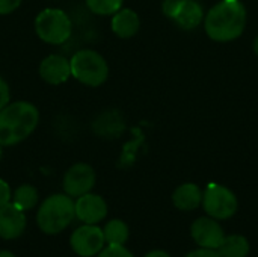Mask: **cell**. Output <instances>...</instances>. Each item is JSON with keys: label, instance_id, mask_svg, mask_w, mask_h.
I'll return each mask as SVG.
<instances>
[{"label": "cell", "instance_id": "6da1fadb", "mask_svg": "<svg viewBox=\"0 0 258 257\" xmlns=\"http://www.w3.org/2000/svg\"><path fill=\"white\" fill-rule=\"evenodd\" d=\"M39 123V112L29 101H12L0 109V145H15L29 138Z\"/></svg>", "mask_w": 258, "mask_h": 257}, {"label": "cell", "instance_id": "7a4b0ae2", "mask_svg": "<svg viewBox=\"0 0 258 257\" xmlns=\"http://www.w3.org/2000/svg\"><path fill=\"white\" fill-rule=\"evenodd\" d=\"M246 26V9L239 0H222L206 15L207 35L219 42L239 38Z\"/></svg>", "mask_w": 258, "mask_h": 257}, {"label": "cell", "instance_id": "3957f363", "mask_svg": "<svg viewBox=\"0 0 258 257\" xmlns=\"http://www.w3.org/2000/svg\"><path fill=\"white\" fill-rule=\"evenodd\" d=\"M76 217L74 201L70 195L54 194L42 201L36 214L39 229L47 235H56L65 230Z\"/></svg>", "mask_w": 258, "mask_h": 257}, {"label": "cell", "instance_id": "277c9868", "mask_svg": "<svg viewBox=\"0 0 258 257\" xmlns=\"http://www.w3.org/2000/svg\"><path fill=\"white\" fill-rule=\"evenodd\" d=\"M71 76L86 86H100L109 77V65L106 59L95 50H79L71 59Z\"/></svg>", "mask_w": 258, "mask_h": 257}, {"label": "cell", "instance_id": "5b68a950", "mask_svg": "<svg viewBox=\"0 0 258 257\" xmlns=\"http://www.w3.org/2000/svg\"><path fill=\"white\" fill-rule=\"evenodd\" d=\"M36 35L47 44H62L73 33V24L70 17L56 8H47L38 14L35 18Z\"/></svg>", "mask_w": 258, "mask_h": 257}, {"label": "cell", "instance_id": "8992f818", "mask_svg": "<svg viewBox=\"0 0 258 257\" xmlns=\"http://www.w3.org/2000/svg\"><path fill=\"white\" fill-rule=\"evenodd\" d=\"M203 208L206 214L215 220H228L237 212V197L222 185L212 183L203 194Z\"/></svg>", "mask_w": 258, "mask_h": 257}, {"label": "cell", "instance_id": "52a82bcc", "mask_svg": "<svg viewBox=\"0 0 258 257\" xmlns=\"http://www.w3.org/2000/svg\"><path fill=\"white\" fill-rule=\"evenodd\" d=\"M162 8L168 18L174 20L181 29L186 30L200 26L204 17L203 6L195 0H165Z\"/></svg>", "mask_w": 258, "mask_h": 257}, {"label": "cell", "instance_id": "ba28073f", "mask_svg": "<svg viewBox=\"0 0 258 257\" xmlns=\"http://www.w3.org/2000/svg\"><path fill=\"white\" fill-rule=\"evenodd\" d=\"M95 171L91 165L79 162L68 168V171L63 176V191L67 195L73 197H82L88 194L94 185H95Z\"/></svg>", "mask_w": 258, "mask_h": 257}, {"label": "cell", "instance_id": "9c48e42d", "mask_svg": "<svg viewBox=\"0 0 258 257\" xmlns=\"http://www.w3.org/2000/svg\"><path fill=\"white\" fill-rule=\"evenodd\" d=\"M104 233L100 227L94 224H86L71 235V247L73 250L82 257H92L98 254L104 247Z\"/></svg>", "mask_w": 258, "mask_h": 257}, {"label": "cell", "instance_id": "30bf717a", "mask_svg": "<svg viewBox=\"0 0 258 257\" xmlns=\"http://www.w3.org/2000/svg\"><path fill=\"white\" fill-rule=\"evenodd\" d=\"M190 236L198 247L212 250H218L225 239L224 229L221 227L218 220L212 217H201L195 220L190 227Z\"/></svg>", "mask_w": 258, "mask_h": 257}, {"label": "cell", "instance_id": "8fae6325", "mask_svg": "<svg viewBox=\"0 0 258 257\" xmlns=\"http://www.w3.org/2000/svg\"><path fill=\"white\" fill-rule=\"evenodd\" d=\"M76 217L85 224H97L107 215L106 201L97 194H85L74 203Z\"/></svg>", "mask_w": 258, "mask_h": 257}, {"label": "cell", "instance_id": "7c38bea8", "mask_svg": "<svg viewBox=\"0 0 258 257\" xmlns=\"http://www.w3.org/2000/svg\"><path fill=\"white\" fill-rule=\"evenodd\" d=\"M26 229V217L21 209L14 203H8L0 208V238L17 239Z\"/></svg>", "mask_w": 258, "mask_h": 257}, {"label": "cell", "instance_id": "4fadbf2b", "mask_svg": "<svg viewBox=\"0 0 258 257\" xmlns=\"http://www.w3.org/2000/svg\"><path fill=\"white\" fill-rule=\"evenodd\" d=\"M39 76L50 85L65 83L71 76L70 61L60 55H48L39 65Z\"/></svg>", "mask_w": 258, "mask_h": 257}, {"label": "cell", "instance_id": "5bb4252c", "mask_svg": "<svg viewBox=\"0 0 258 257\" xmlns=\"http://www.w3.org/2000/svg\"><path fill=\"white\" fill-rule=\"evenodd\" d=\"M141 26V20L133 9H119L113 14L112 18V30L119 38H132L138 33Z\"/></svg>", "mask_w": 258, "mask_h": 257}, {"label": "cell", "instance_id": "9a60e30c", "mask_svg": "<svg viewBox=\"0 0 258 257\" xmlns=\"http://www.w3.org/2000/svg\"><path fill=\"white\" fill-rule=\"evenodd\" d=\"M172 203L180 211H195L203 203V192L195 183H184L172 194Z\"/></svg>", "mask_w": 258, "mask_h": 257}, {"label": "cell", "instance_id": "2e32d148", "mask_svg": "<svg viewBox=\"0 0 258 257\" xmlns=\"http://www.w3.org/2000/svg\"><path fill=\"white\" fill-rule=\"evenodd\" d=\"M249 248V242L245 236L230 235L225 236L224 242L218 248V253L221 257H248Z\"/></svg>", "mask_w": 258, "mask_h": 257}, {"label": "cell", "instance_id": "e0dca14e", "mask_svg": "<svg viewBox=\"0 0 258 257\" xmlns=\"http://www.w3.org/2000/svg\"><path fill=\"white\" fill-rule=\"evenodd\" d=\"M104 239L109 245H124L128 239V227L121 220H112L106 224Z\"/></svg>", "mask_w": 258, "mask_h": 257}, {"label": "cell", "instance_id": "ac0fdd59", "mask_svg": "<svg viewBox=\"0 0 258 257\" xmlns=\"http://www.w3.org/2000/svg\"><path fill=\"white\" fill-rule=\"evenodd\" d=\"M12 203L21 209L23 212L24 211H30L36 206L38 203V192L33 186L30 185H21L20 188L15 189L14 192V198H12Z\"/></svg>", "mask_w": 258, "mask_h": 257}, {"label": "cell", "instance_id": "d6986e66", "mask_svg": "<svg viewBox=\"0 0 258 257\" xmlns=\"http://www.w3.org/2000/svg\"><path fill=\"white\" fill-rule=\"evenodd\" d=\"M124 0H86V6L97 15H113L121 9Z\"/></svg>", "mask_w": 258, "mask_h": 257}, {"label": "cell", "instance_id": "ffe728a7", "mask_svg": "<svg viewBox=\"0 0 258 257\" xmlns=\"http://www.w3.org/2000/svg\"><path fill=\"white\" fill-rule=\"evenodd\" d=\"M98 257H133V254L124 245H109L98 253Z\"/></svg>", "mask_w": 258, "mask_h": 257}, {"label": "cell", "instance_id": "44dd1931", "mask_svg": "<svg viewBox=\"0 0 258 257\" xmlns=\"http://www.w3.org/2000/svg\"><path fill=\"white\" fill-rule=\"evenodd\" d=\"M23 0H0V15H8L14 12Z\"/></svg>", "mask_w": 258, "mask_h": 257}, {"label": "cell", "instance_id": "7402d4cb", "mask_svg": "<svg viewBox=\"0 0 258 257\" xmlns=\"http://www.w3.org/2000/svg\"><path fill=\"white\" fill-rule=\"evenodd\" d=\"M11 98V92H9V86L8 83L0 77V109H3Z\"/></svg>", "mask_w": 258, "mask_h": 257}, {"label": "cell", "instance_id": "603a6c76", "mask_svg": "<svg viewBox=\"0 0 258 257\" xmlns=\"http://www.w3.org/2000/svg\"><path fill=\"white\" fill-rule=\"evenodd\" d=\"M11 201V188L9 185L0 179V208Z\"/></svg>", "mask_w": 258, "mask_h": 257}, {"label": "cell", "instance_id": "cb8c5ba5", "mask_svg": "<svg viewBox=\"0 0 258 257\" xmlns=\"http://www.w3.org/2000/svg\"><path fill=\"white\" fill-rule=\"evenodd\" d=\"M186 257H221V254L218 253V250H212V248H203L200 247L198 250L190 251Z\"/></svg>", "mask_w": 258, "mask_h": 257}, {"label": "cell", "instance_id": "d4e9b609", "mask_svg": "<svg viewBox=\"0 0 258 257\" xmlns=\"http://www.w3.org/2000/svg\"><path fill=\"white\" fill-rule=\"evenodd\" d=\"M145 257H171L166 251H163V250H153V251H150L148 254Z\"/></svg>", "mask_w": 258, "mask_h": 257}, {"label": "cell", "instance_id": "484cf974", "mask_svg": "<svg viewBox=\"0 0 258 257\" xmlns=\"http://www.w3.org/2000/svg\"><path fill=\"white\" fill-rule=\"evenodd\" d=\"M0 257H15L11 251H0Z\"/></svg>", "mask_w": 258, "mask_h": 257}, {"label": "cell", "instance_id": "4316f807", "mask_svg": "<svg viewBox=\"0 0 258 257\" xmlns=\"http://www.w3.org/2000/svg\"><path fill=\"white\" fill-rule=\"evenodd\" d=\"M254 52H255V55L258 56V36L255 38V41H254Z\"/></svg>", "mask_w": 258, "mask_h": 257}, {"label": "cell", "instance_id": "83f0119b", "mask_svg": "<svg viewBox=\"0 0 258 257\" xmlns=\"http://www.w3.org/2000/svg\"><path fill=\"white\" fill-rule=\"evenodd\" d=\"M0 159H2V145H0Z\"/></svg>", "mask_w": 258, "mask_h": 257}]
</instances>
